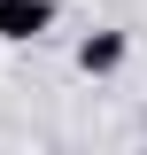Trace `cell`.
I'll return each mask as SVG.
<instances>
[{
  "instance_id": "cell-2",
  "label": "cell",
  "mask_w": 147,
  "mask_h": 155,
  "mask_svg": "<svg viewBox=\"0 0 147 155\" xmlns=\"http://www.w3.org/2000/svg\"><path fill=\"white\" fill-rule=\"evenodd\" d=\"M124 54H132V31H85L77 39V70L85 78H116Z\"/></svg>"
},
{
  "instance_id": "cell-1",
  "label": "cell",
  "mask_w": 147,
  "mask_h": 155,
  "mask_svg": "<svg viewBox=\"0 0 147 155\" xmlns=\"http://www.w3.org/2000/svg\"><path fill=\"white\" fill-rule=\"evenodd\" d=\"M62 16V0H0V39L8 47H31V39H47Z\"/></svg>"
}]
</instances>
